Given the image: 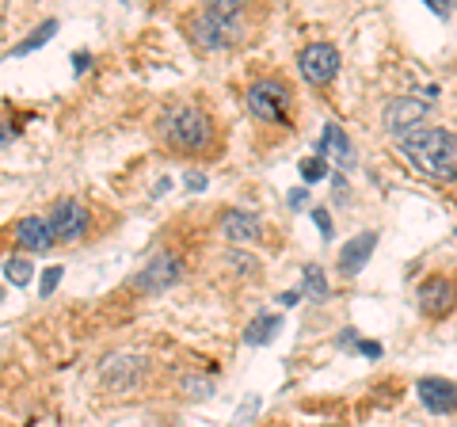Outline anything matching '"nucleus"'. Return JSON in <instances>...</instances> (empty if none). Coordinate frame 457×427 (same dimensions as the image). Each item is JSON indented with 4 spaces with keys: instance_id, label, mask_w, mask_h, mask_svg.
<instances>
[{
    "instance_id": "obj_9",
    "label": "nucleus",
    "mask_w": 457,
    "mask_h": 427,
    "mask_svg": "<svg viewBox=\"0 0 457 427\" xmlns=\"http://www.w3.org/2000/svg\"><path fill=\"white\" fill-rule=\"evenodd\" d=\"M416 302H420L423 317H431V321L446 317V313L457 306V279H450V275H427L420 282Z\"/></svg>"
},
{
    "instance_id": "obj_7",
    "label": "nucleus",
    "mask_w": 457,
    "mask_h": 427,
    "mask_svg": "<svg viewBox=\"0 0 457 427\" xmlns=\"http://www.w3.org/2000/svg\"><path fill=\"white\" fill-rule=\"evenodd\" d=\"M297 69H302V77L312 88H328L339 73V50L332 42H309V46L297 54Z\"/></svg>"
},
{
    "instance_id": "obj_24",
    "label": "nucleus",
    "mask_w": 457,
    "mask_h": 427,
    "mask_svg": "<svg viewBox=\"0 0 457 427\" xmlns=\"http://www.w3.org/2000/svg\"><path fill=\"white\" fill-rule=\"evenodd\" d=\"M309 203V191L305 188H297V191H290V210H302Z\"/></svg>"
},
{
    "instance_id": "obj_21",
    "label": "nucleus",
    "mask_w": 457,
    "mask_h": 427,
    "mask_svg": "<svg viewBox=\"0 0 457 427\" xmlns=\"http://www.w3.org/2000/svg\"><path fill=\"white\" fill-rule=\"evenodd\" d=\"M183 393H187V397H195V401H206V397L213 393V381L210 378H183Z\"/></svg>"
},
{
    "instance_id": "obj_15",
    "label": "nucleus",
    "mask_w": 457,
    "mask_h": 427,
    "mask_svg": "<svg viewBox=\"0 0 457 427\" xmlns=\"http://www.w3.org/2000/svg\"><path fill=\"white\" fill-rule=\"evenodd\" d=\"M317 156H332L339 168H351L354 164V146H351V138L343 134V126H336V122L324 126V134L317 141Z\"/></svg>"
},
{
    "instance_id": "obj_1",
    "label": "nucleus",
    "mask_w": 457,
    "mask_h": 427,
    "mask_svg": "<svg viewBox=\"0 0 457 427\" xmlns=\"http://www.w3.org/2000/svg\"><path fill=\"white\" fill-rule=\"evenodd\" d=\"M156 134H161L168 149L187 153V156H203L218 146V122L198 104H171L168 111H161Z\"/></svg>"
},
{
    "instance_id": "obj_30",
    "label": "nucleus",
    "mask_w": 457,
    "mask_h": 427,
    "mask_svg": "<svg viewBox=\"0 0 457 427\" xmlns=\"http://www.w3.org/2000/svg\"><path fill=\"white\" fill-rule=\"evenodd\" d=\"M297 297H302L297 290H282V294H278V302H282V306H297Z\"/></svg>"
},
{
    "instance_id": "obj_10",
    "label": "nucleus",
    "mask_w": 457,
    "mask_h": 427,
    "mask_svg": "<svg viewBox=\"0 0 457 427\" xmlns=\"http://www.w3.org/2000/svg\"><path fill=\"white\" fill-rule=\"evenodd\" d=\"M416 393L427 412H457V386L446 378H420Z\"/></svg>"
},
{
    "instance_id": "obj_5",
    "label": "nucleus",
    "mask_w": 457,
    "mask_h": 427,
    "mask_svg": "<svg viewBox=\"0 0 457 427\" xmlns=\"http://www.w3.org/2000/svg\"><path fill=\"white\" fill-rule=\"evenodd\" d=\"M46 225L54 233V245L57 240H62V245H77V240L88 237L92 214L84 203H77V198H57V203L50 206V214H46Z\"/></svg>"
},
{
    "instance_id": "obj_8",
    "label": "nucleus",
    "mask_w": 457,
    "mask_h": 427,
    "mask_svg": "<svg viewBox=\"0 0 457 427\" xmlns=\"http://www.w3.org/2000/svg\"><path fill=\"white\" fill-rule=\"evenodd\" d=\"M179 279H183V260H179V255H176V252H156L153 260L137 272L134 290H141V294H156V290L176 287Z\"/></svg>"
},
{
    "instance_id": "obj_26",
    "label": "nucleus",
    "mask_w": 457,
    "mask_h": 427,
    "mask_svg": "<svg viewBox=\"0 0 457 427\" xmlns=\"http://www.w3.org/2000/svg\"><path fill=\"white\" fill-rule=\"evenodd\" d=\"M187 188H191V191H203V188H206V176H203V172H187Z\"/></svg>"
},
{
    "instance_id": "obj_6",
    "label": "nucleus",
    "mask_w": 457,
    "mask_h": 427,
    "mask_svg": "<svg viewBox=\"0 0 457 427\" xmlns=\"http://www.w3.org/2000/svg\"><path fill=\"white\" fill-rule=\"evenodd\" d=\"M99 370H104V374H99V386L114 397H122V393H134L141 386V378H145V359L134 351H119Z\"/></svg>"
},
{
    "instance_id": "obj_20",
    "label": "nucleus",
    "mask_w": 457,
    "mask_h": 427,
    "mask_svg": "<svg viewBox=\"0 0 457 427\" xmlns=\"http://www.w3.org/2000/svg\"><path fill=\"white\" fill-rule=\"evenodd\" d=\"M328 176V161L324 156H309V161H302V180L305 183H320Z\"/></svg>"
},
{
    "instance_id": "obj_11",
    "label": "nucleus",
    "mask_w": 457,
    "mask_h": 427,
    "mask_svg": "<svg viewBox=\"0 0 457 427\" xmlns=\"http://www.w3.org/2000/svg\"><path fill=\"white\" fill-rule=\"evenodd\" d=\"M423 115H427V104H420V99H411V96H400V99H393V104L385 107L381 122H385V130L389 134H400V130H411Z\"/></svg>"
},
{
    "instance_id": "obj_25",
    "label": "nucleus",
    "mask_w": 457,
    "mask_h": 427,
    "mask_svg": "<svg viewBox=\"0 0 457 427\" xmlns=\"http://www.w3.org/2000/svg\"><path fill=\"white\" fill-rule=\"evenodd\" d=\"M339 347H359V332H354V329H343V332H339Z\"/></svg>"
},
{
    "instance_id": "obj_23",
    "label": "nucleus",
    "mask_w": 457,
    "mask_h": 427,
    "mask_svg": "<svg viewBox=\"0 0 457 427\" xmlns=\"http://www.w3.org/2000/svg\"><path fill=\"white\" fill-rule=\"evenodd\" d=\"M312 222H317V230L324 237H332V218H328V210H312Z\"/></svg>"
},
{
    "instance_id": "obj_22",
    "label": "nucleus",
    "mask_w": 457,
    "mask_h": 427,
    "mask_svg": "<svg viewBox=\"0 0 457 427\" xmlns=\"http://www.w3.org/2000/svg\"><path fill=\"white\" fill-rule=\"evenodd\" d=\"M62 275H65L62 267H46V275H42V282H38V294L50 297V294L57 290V282H62Z\"/></svg>"
},
{
    "instance_id": "obj_13",
    "label": "nucleus",
    "mask_w": 457,
    "mask_h": 427,
    "mask_svg": "<svg viewBox=\"0 0 457 427\" xmlns=\"http://www.w3.org/2000/svg\"><path fill=\"white\" fill-rule=\"evenodd\" d=\"M374 248H378V233H359L354 240H347V248L339 252V275H343V279L359 275L362 267L370 264V255H374Z\"/></svg>"
},
{
    "instance_id": "obj_16",
    "label": "nucleus",
    "mask_w": 457,
    "mask_h": 427,
    "mask_svg": "<svg viewBox=\"0 0 457 427\" xmlns=\"http://www.w3.org/2000/svg\"><path fill=\"white\" fill-rule=\"evenodd\" d=\"M278 329H282V317H275V313H267V317H260V321H252V324H248L245 339H248L252 347H260V344H270V339L278 336Z\"/></svg>"
},
{
    "instance_id": "obj_2",
    "label": "nucleus",
    "mask_w": 457,
    "mask_h": 427,
    "mask_svg": "<svg viewBox=\"0 0 457 427\" xmlns=\"http://www.w3.org/2000/svg\"><path fill=\"white\" fill-rule=\"evenodd\" d=\"M396 153L416 168V172L431 180H457V138L442 126H423V130H408L396 141Z\"/></svg>"
},
{
    "instance_id": "obj_12",
    "label": "nucleus",
    "mask_w": 457,
    "mask_h": 427,
    "mask_svg": "<svg viewBox=\"0 0 457 427\" xmlns=\"http://www.w3.org/2000/svg\"><path fill=\"white\" fill-rule=\"evenodd\" d=\"M221 233L228 240H240V245H252V240L263 237V222L255 218L252 210H225L221 214Z\"/></svg>"
},
{
    "instance_id": "obj_28",
    "label": "nucleus",
    "mask_w": 457,
    "mask_h": 427,
    "mask_svg": "<svg viewBox=\"0 0 457 427\" xmlns=\"http://www.w3.org/2000/svg\"><path fill=\"white\" fill-rule=\"evenodd\" d=\"M12 134H16V130H12V122H4V119H0V149H4L8 141H12Z\"/></svg>"
},
{
    "instance_id": "obj_14",
    "label": "nucleus",
    "mask_w": 457,
    "mask_h": 427,
    "mask_svg": "<svg viewBox=\"0 0 457 427\" xmlns=\"http://www.w3.org/2000/svg\"><path fill=\"white\" fill-rule=\"evenodd\" d=\"M16 245L27 248V252H50L54 248V233L46 218H38V214H31V218H20L16 222Z\"/></svg>"
},
{
    "instance_id": "obj_4",
    "label": "nucleus",
    "mask_w": 457,
    "mask_h": 427,
    "mask_svg": "<svg viewBox=\"0 0 457 427\" xmlns=\"http://www.w3.org/2000/svg\"><path fill=\"white\" fill-rule=\"evenodd\" d=\"M248 111L267 126H294V92L278 77H260L248 88Z\"/></svg>"
},
{
    "instance_id": "obj_18",
    "label": "nucleus",
    "mask_w": 457,
    "mask_h": 427,
    "mask_svg": "<svg viewBox=\"0 0 457 427\" xmlns=\"http://www.w3.org/2000/svg\"><path fill=\"white\" fill-rule=\"evenodd\" d=\"M305 294L312 297V302H324V297L332 294L328 290V279H324V272L317 264H305Z\"/></svg>"
},
{
    "instance_id": "obj_17",
    "label": "nucleus",
    "mask_w": 457,
    "mask_h": 427,
    "mask_svg": "<svg viewBox=\"0 0 457 427\" xmlns=\"http://www.w3.org/2000/svg\"><path fill=\"white\" fill-rule=\"evenodd\" d=\"M54 31H57V20H46V23H42V27H38V31L31 35V38H23V42H20V46H16V50H12V58H23V54H31V50H38V46H42V42H50V38H54Z\"/></svg>"
},
{
    "instance_id": "obj_31",
    "label": "nucleus",
    "mask_w": 457,
    "mask_h": 427,
    "mask_svg": "<svg viewBox=\"0 0 457 427\" xmlns=\"http://www.w3.org/2000/svg\"><path fill=\"white\" fill-rule=\"evenodd\" d=\"M0 297H4V294H0Z\"/></svg>"
},
{
    "instance_id": "obj_27",
    "label": "nucleus",
    "mask_w": 457,
    "mask_h": 427,
    "mask_svg": "<svg viewBox=\"0 0 457 427\" xmlns=\"http://www.w3.org/2000/svg\"><path fill=\"white\" fill-rule=\"evenodd\" d=\"M359 351L366 355V359H381V344H362L359 339Z\"/></svg>"
},
{
    "instance_id": "obj_3",
    "label": "nucleus",
    "mask_w": 457,
    "mask_h": 427,
    "mask_svg": "<svg viewBox=\"0 0 457 427\" xmlns=\"http://www.w3.org/2000/svg\"><path fill=\"white\" fill-rule=\"evenodd\" d=\"M245 4H233V0H218V4H206L198 16H191V38L203 50H225L240 42L245 35Z\"/></svg>"
},
{
    "instance_id": "obj_29",
    "label": "nucleus",
    "mask_w": 457,
    "mask_h": 427,
    "mask_svg": "<svg viewBox=\"0 0 457 427\" xmlns=\"http://www.w3.org/2000/svg\"><path fill=\"white\" fill-rule=\"evenodd\" d=\"M88 54H73V69H77V73H84V69H88Z\"/></svg>"
},
{
    "instance_id": "obj_19",
    "label": "nucleus",
    "mask_w": 457,
    "mask_h": 427,
    "mask_svg": "<svg viewBox=\"0 0 457 427\" xmlns=\"http://www.w3.org/2000/svg\"><path fill=\"white\" fill-rule=\"evenodd\" d=\"M4 279L16 282V287H27V282H31V260H23V255H12V260L4 264Z\"/></svg>"
}]
</instances>
